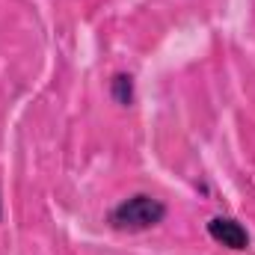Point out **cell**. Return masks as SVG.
I'll use <instances>...</instances> for the list:
<instances>
[{
    "label": "cell",
    "instance_id": "3",
    "mask_svg": "<svg viewBox=\"0 0 255 255\" xmlns=\"http://www.w3.org/2000/svg\"><path fill=\"white\" fill-rule=\"evenodd\" d=\"M110 95L119 107H130L133 104V77L130 74H113L110 80Z\"/></svg>",
    "mask_w": 255,
    "mask_h": 255
},
{
    "label": "cell",
    "instance_id": "1",
    "mask_svg": "<svg viewBox=\"0 0 255 255\" xmlns=\"http://www.w3.org/2000/svg\"><path fill=\"white\" fill-rule=\"evenodd\" d=\"M163 217H166V205L157 196L133 193L110 211V226L119 232H145V229L160 226Z\"/></svg>",
    "mask_w": 255,
    "mask_h": 255
},
{
    "label": "cell",
    "instance_id": "4",
    "mask_svg": "<svg viewBox=\"0 0 255 255\" xmlns=\"http://www.w3.org/2000/svg\"><path fill=\"white\" fill-rule=\"evenodd\" d=\"M0 217H3V202H0Z\"/></svg>",
    "mask_w": 255,
    "mask_h": 255
},
{
    "label": "cell",
    "instance_id": "2",
    "mask_svg": "<svg viewBox=\"0 0 255 255\" xmlns=\"http://www.w3.org/2000/svg\"><path fill=\"white\" fill-rule=\"evenodd\" d=\"M208 235L217 244L229 247V250H247L250 247V235L235 217H211L208 220Z\"/></svg>",
    "mask_w": 255,
    "mask_h": 255
}]
</instances>
